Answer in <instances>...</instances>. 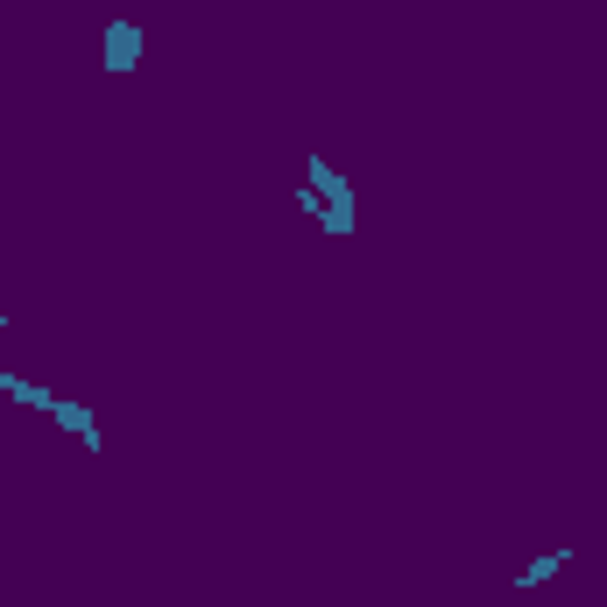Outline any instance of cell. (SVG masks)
Instances as JSON below:
<instances>
[{
	"instance_id": "6da1fadb",
	"label": "cell",
	"mask_w": 607,
	"mask_h": 607,
	"mask_svg": "<svg viewBox=\"0 0 607 607\" xmlns=\"http://www.w3.org/2000/svg\"><path fill=\"white\" fill-rule=\"evenodd\" d=\"M50 417H57V424H64V431H78L85 445L99 452V424H92V410H78V403H50Z\"/></svg>"
},
{
	"instance_id": "7a4b0ae2",
	"label": "cell",
	"mask_w": 607,
	"mask_h": 607,
	"mask_svg": "<svg viewBox=\"0 0 607 607\" xmlns=\"http://www.w3.org/2000/svg\"><path fill=\"white\" fill-rule=\"evenodd\" d=\"M565 565H572V551H551V558H537V565L523 572V586H544V580H558Z\"/></svg>"
},
{
	"instance_id": "3957f363",
	"label": "cell",
	"mask_w": 607,
	"mask_h": 607,
	"mask_svg": "<svg viewBox=\"0 0 607 607\" xmlns=\"http://www.w3.org/2000/svg\"><path fill=\"white\" fill-rule=\"evenodd\" d=\"M106 57H113V64H128V57H141V36H134V28H113V43H106Z\"/></svg>"
}]
</instances>
